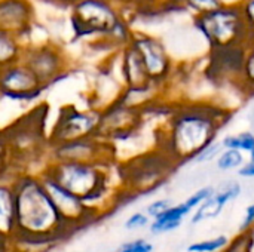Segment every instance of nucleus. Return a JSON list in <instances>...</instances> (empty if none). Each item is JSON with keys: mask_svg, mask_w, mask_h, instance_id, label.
Returning a JSON list of instances; mask_svg holds the SVG:
<instances>
[{"mask_svg": "<svg viewBox=\"0 0 254 252\" xmlns=\"http://www.w3.org/2000/svg\"><path fill=\"white\" fill-rule=\"evenodd\" d=\"M228 111L208 102H190L174 107L159 132V150L176 165L192 162L207 146L214 143L226 125Z\"/></svg>", "mask_w": 254, "mask_h": 252, "instance_id": "1", "label": "nucleus"}, {"mask_svg": "<svg viewBox=\"0 0 254 252\" xmlns=\"http://www.w3.org/2000/svg\"><path fill=\"white\" fill-rule=\"evenodd\" d=\"M12 183L16 202V233L51 236L63 241L71 235L73 230L60 215L43 186L40 174L21 172Z\"/></svg>", "mask_w": 254, "mask_h": 252, "instance_id": "2", "label": "nucleus"}, {"mask_svg": "<svg viewBox=\"0 0 254 252\" xmlns=\"http://www.w3.org/2000/svg\"><path fill=\"white\" fill-rule=\"evenodd\" d=\"M48 105L39 104L4 129L18 172H28V165L40 157L48 159L49 134L46 132Z\"/></svg>", "mask_w": 254, "mask_h": 252, "instance_id": "3", "label": "nucleus"}, {"mask_svg": "<svg viewBox=\"0 0 254 252\" xmlns=\"http://www.w3.org/2000/svg\"><path fill=\"white\" fill-rule=\"evenodd\" d=\"M192 18L193 27L205 40L208 50L247 48L254 39L238 1H225L220 7Z\"/></svg>", "mask_w": 254, "mask_h": 252, "instance_id": "4", "label": "nucleus"}, {"mask_svg": "<svg viewBox=\"0 0 254 252\" xmlns=\"http://www.w3.org/2000/svg\"><path fill=\"white\" fill-rule=\"evenodd\" d=\"M80 196L95 212L110 192L109 166L89 162H48L40 171Z\"/></svg>", "mask_w": 254, "mask_h": 252, "instance_id": "5", "label": "nucleus"}, {"mask_svg": "<svg viewBox=\"0 0 254 252\" xmlns=\"http://www.w3.org/2000/svg\"><path fill=\"white\" fill-rule=\"evenodd\" d=\"M124 16L113 0H76L70 6V24L77 39L103 37Z\"/></svg>", "mask_w": 254, "mask_h": 252, "instance_id": "6", "label": "nucleus"}, {"mask_svg": "<svg viewBox=\"0 0 254 252\" xmlns=\"http://www.w3.org/2000/svg\"><path fill=\"white\" fill-rule=\"evenodd\" d=\"M144 122L146 120L140 108L115 98L100 108L97 137L115 146L118 143H127L140 134Z\"/></svg>", "mask_w": 254, "mask_h": 252, "instance_id": "7", "label": "nucleus"}, {"mask_svg": "<svg viewBox=\"0 0 254 252\" xmlns=\"http://www.w3.org/2000/svg\"><path fill=\"white\" fill-rule=\"evenodd\" d=\"M129 43L140 53L152 83L165 91L176 74V64L164 40L158 36L134 30Z\"/></svg>", "mask_w": 254, "mask_h": 252, "instance_id": "8", "label": "nucleus"}, {"mask_svg": "<svg viewBox=\"0 0 254 252\" xmlns=\"http://www.w3.org/2000/svg\"><path fill=\"white\" fill-rule=\"evenodd\" d=\"M115 156L116 146L94 135L49 146L48 162H89L110 166Z\"/></svg>", "mask_w": 254, "mask_h": 252, "instance_id": "9", "label": "nucleus"}, {"mask_svg": "<svg viewBox=\"0 0 254 252\" xmlns=\"http://www.w3.org/2000/svg\"><path fill=\"white\" fill-rule=\"evenodd\" d=\"M176 163L162 151L146 153L137 156L122 166V178L128 187L137 192H149L156 189L170 174Z\"/></svg>", "mask_w": 254, "mask_h": 252, "instance_id": "10", "label": "nucleus"}, {"mask_svg": "<svg viewBox=\"0 0 254 252\" xmlns=\"http://www.w3.org/2000/svg\"><path fill=\"white\" fill-rule=\"evenodd\" d=\"M21 59L34 71L46 88L65 77L70 67L64 49L51 42L25 45Z\"/></svg>", "mask_w": 254, "mask_h": 252, "instance_id": "11", "label": "nucleus"}, {"mask_svg": "<svg viewBox=\"0 0 254 252\" xmlns=\"http://www.w3.org/2000/svg\"><path fill=\"white\" fill-rule=\"evenodd\" d=\"M100 108H79L76 105H64L60 108L57 120L49 132V146L97 135Z\"/></svg>", "mask_w": 254, "mask_h": 252, "instance_id": "12", "label": "nucleus"}, {"mask_svg": "<svg viewBox=\"0 0 254 252\" xmlns=\"http://www.w3.org/2000/svg\"><path fill=\"white\" fill-rule=\"evenodd\" d=\"M46 89L48 88L22 59L0 67L1 98L15 101H34Z\"/></svg>", "mask_w": 254, "mask_h": 252, "instance_id": "13", "label": "nucleus"}, {"mask_svg": "<svg viewBox=\"0 0 254 252\" xmlns=\"http://www.w3.org/2000/svg\"><path fill=\"white\" fill-rule=\"evenodd\" d=\"M39 174L60 215L73 232L80 229L82 226H85L94 218L95 212L83 202L80 196L63 187L58 181H55L48 174H43V172H39Z\"/></svg>", "mask_w": 254, "mask_h": 252, "instance_id": "14", "label": "nucleus"}, {"mask_svg": "<svg viewBox=\"0 0 254 252\" xmlns=\"http://www.w3.org/2000/svg\"><path fill=\"white\" fill-rule=\"evenodd\" d=\"M246 48H225L208 50L205 77L213 83L235 82L240 85Z\"/></svg>", "mask_w": 254, "mask_h": 252, "instance_id": "15", "label": "nucleus"}, {"mask_svg": "<svg viewBox=\"0 0 254 252\" xmlns=\"http://www.w3.org/2000/svg\"><path fill=\"white\" fill-rule=\"evenodd\" d=\"M34 22L31 0H0V28L25 37Z\"/></svg>", "mask_w": 254, "mask_h": 252, "instance_id": "16", "label": "nucleus"}, {"mask_svg": "<svg viewBox=\"0 0 254 252\" xmlns=\"http://www.w3.org/2000/svg\"><path fill=\"white\" fill-rule=\"evenodd\" d=\"M119 56V71L122 79V86L125 88H147L152 83L144 62L137 52V49L129 43L118 52Z\"/></svg>", "mask_w": 254, "mask_h": 252, "instance_id": "17", "label": "nucleus"}, {"mask_svg": "<svg viewBox=\"0 0 254 252\" xmlns=\"http://www.w3.org/2000/svg\"><path fill=\"white\" fill-rule=\"evenodd\" d=\"M243 193V187L237 181H229L219 190H216L201 206H198L192 214V224H199L207 220L217 218L226 205L237 201Z\"/></svg>", "mask_w": 254, "mask_h": 252, "instance_id": "18", "label": "nucleus"}, {"mask_svg": "<svg viewBox=\"0 0 254 252\" xmlns=\"http://www.w3.org/2000/svg\"><path fill=\"white\" fill-rule=\"evenodd\" d=\"M16 233V202L12 180L0 181V236L10 241Z\"/></svg>", "mask_w": 254, "mask_h": 252, "instance_id": "19", "label": "nucleus"}, {"mask_svg": "<svg viewBox=\"0 0 254 252\" xmlns=\"http://www.w3.org/2000/svg\"><path fill=\"white\" fill-rule=\"evenodd\" d=\"M193 211L186 205V202L171 205L165 212L153 218L149 224V230L152 235H164L168 232H173L179 229L183 223V220L192 214Z\"/></svg>", "mask_w": 254, "mask_h": 252, "instance_id": "20", "label": "nucleus"}, {"mask_svg": "<svg viewBox=\"0 0 254 252\" xmlns=\"http://www.w3.org/2000/svg\"><path fill=\"white\" fill-rule=\"evenodd\" d=\"M25 43L22 37L0 28V67L21 59Z\"/></svg>", "mask_w": 254, "mask_h": 252, "instance_id": "21", "label": "nucleus"}, {"mask_svg": "<svg viewBox=\"0 0 254 252\" xmlns=\"http://www.w3.org/2000/svg\"><path fill=\"white\" fill-rule=\"evenodd\" d=\"M18 174L4 129H0V181L13 180Z\"/></svg>", "mask_w": 254, "mask_h": 252, "instance_id": "22", "label": "nucleus"}, {"mask_svg": "<svg viewBox=\"0 0 254 252\" xmlns=\"http://www.w3.org/2000/svg\"><path fill=\"white\" fill-rule=\"evenodd\" d=\"M249 160V156L240 150L234 149H223L220 154L217 156L216 166L222 172H232V171H240Z\"/></svg>", "mask_w": 254, "mask_h": 252, "instance_id": "23", "label": "nucleus"}, {"mask_svg": "<svg viewBox=\"0 0 254 252\" xmlns=\"http://www.w3.org/2000/svg\"><path fill=\"white\" fill-rule=\"evenodd\" d=\"M240 88L246 95L249 97L254 95V39L246 48Z\"/></svg>", "mask_w": 254, "mask_h": 252, "instance_id": "24", "label": "nucleus"}, {"mask_svg": "<svg viewBox=\"0 0 254 252\" xmlns=\"http://www.w3.org/2000/svg\"><path fill=\"white\" fill-rule=\"evenodd\" d=\"M223 149H234L246 153H252L254 150V131H241L237 134H228L222 140Z\"/></svg>", "mask_w": 254, "mask_h": 252, "instance_id": "25", "label": "nucleus"}, {"mask_svg": "<svg viewBox=\"0 0 254 252\" xmlns=\"http://www.w3.org/2000/svg\"><path fill=\"white\" fill-rule=\"evenodd\" d=\"M228 247H229V238L225 235H219L211 239H204L190 244L188 247V252H222Z\"/></svg>", "mask_w": 254, "mask_h": 252, "instance_id": "26", "label": "nucleus"}, {"mask_svg": "<svg viewBox=\"0 0 254 252\" xmlns=\"http://www.w3.org/2000/svg\"><path fill=\"white\" fill-rule=\"evenodd\" d=\"M223 3L225 0H182V9L192 16H198L220 7Z\"/></svg>", "mask_w": 254, "mask_h": 252, "instance_id": "27", "label": "nucleus"}, {"mask_svg": "<svg viewBox=\"0 0 254 252\" xmlns=\"http://www.w3.org/2000/svg\"><path fill=\"white\" fill-rule=\"evenodd\" d=\"M223 150V146H222V141L220 140H216L214 143H211L210 146H207L205 149H202L195 157L192 162L195 163H208V162H213L217 159V156L220 154V151Z\"/></svg>", "mask_w": 254, "mask_h": 252, "instance_id": "28", "label": "nucleus"}, {"mask_svg": "<svg viewBox=\"0 0 254 252\" xmlns=\"http://www.w3.org/2000/svg\"><path fill=\"white\" fill-rule=\"evenodd\" d=\"M216 192V189L214 187H211V186H205V187H201V189H198L196 192H193L185 202H186V205L192 209V211H195L198 206H201L213 193Z\"/></svg>", "mask_w": 254, "mask_h": 252, "instance_id": "29", "label": "nucleus"}, {"mask_svg": "<svg viewBox=\"0 0 254 252\" xmlns=\"http://www.w3.org/2000/svg\"><path fill=\"white\" fill-rule=\"evenodd\" d=\"M115 252H153V245L146 239H132L122 244Z\"/></svg>", "mask_w": 254, "mask_h": 252, "instance_id": "30", "label": "nucleus"}, {"mask_svg": "<svg viewBox=\"0 0 254 252\" xmlns=\"http://www.w3.org/2000/svg\"><path fill=\"white\" fill-rule=\"evenodd\" d=\"M152 218L146 212H134L125 220V229L127 230H140L144 227H149Z\"/></svg>", "mask_w": 254, "mask_h": 252, "instance_id": "31", "label": "nucleus"}, {"mask_svg": "<svg viewBox=\"0 0 254 252\" xmlns=\"http://www.w3.org/2000/svg\"><path fill=\"white\" fill-rule=\"evenodd\" d=\"M171 205H173L171 199H156L146 206V214L153 220L158 215H161L162 212H165Z\"/></svg>", "mask_w": 254, "mask_h": 252, "instance_id": "32", "label": "nucleus"}, {"mask_svg": "<svg viewBox=\"0 0 254 252\" xmlns=\"http://www.w3.org/2000/svg\"><path fill=\"white\" fill-rule=\"evenodd\" d=\"M240 7L243 10V15L254 34V0H240Z\"/></svg>", "mask_w": 254, "mask_h": 252, "instance_id": "33", "label": "nucleus"}, {"mask_svg": "<svg viewBox=\"0 0 254 252\" xmlns=\"http://www.w3.org/2000/svg\"><path fill=\"white\" fill-rule=\"evenodd\" d=\"M254 226V203L249 205L246 208V214H244V220L240 226V230L241 232H249L252 227Z\"/></svg>", "mask_w": 254, "mask_h": 252, "instance_id": "34", "label": "nucleus"}, {"mask_svg": "<svg viewBox=\"0 0 254 252\" xmlns=\"http://www.w3.org/2000/svg\"><path fill=\"white\" fill-rule=\"evenodd\" d=\"M238 175L243 177V178H254V163L253 162H249L238 171Z\"/></svg>", "mask_w": 254, "mask_h": 252, "instance_id": "35", "label": "nucleus"}, {"mask_svg": "<svg viewBox=\"0 0 254 252\" xmlns=\"http://www.w3.org/2000/svg\"><path fill=\"white\" fill-rule=\"evenodd\" d=\"M162 4L171 10H183L182 9V0H161Z\"/></svg>", "mask_w": 254, "mask_h": 252, "instance_id": "36", "label": "nucleus"}, {"mask_svg": "<svg viewBox=\"0 0 254 252\" xmlns=\"http://www.w3.org/2000/svg\"><path fill=\"white\" fill-rule=\"evenodd\" d=\"M43 3H54L57 6H67L70 7L71 6V1L70 0H42Z\"/></svg>", "mask_w": 254, "mask_h": 252, "instance_id": "37", "label": "nucleus"}, {"mask_svg": "<svg viewBox=\"0 0 254 252\" xmlns=\"http://www.w3.org/2000/svg\"><path fill=\"white\" fill-rule=\"evenodd\" d=\"M9 244V241H6L3 236H0V247H4V245H7Z\"/></svg>", "mask_w": 254, "mask_h": 252, "instance_id": "38", "label": "nucleus"}, {"mask_svg": "<svg viewBox=\"0 0 254 252\" xmlns=\"http://www.w3.org/2000/svg\"><path fill=\"white\" fill-rule=\"evenodd\" d=\"M249 162H253L254 163V150L252 153H249Z\"/></svg>", "mask_w": 254, "mask_h": 252, "instance_id": "39", "label": "nucleus"}, {"mask_svg": "<svg viewBox=\"0 0 254 252\" xmlns=\"http://www.w3.org/2000/svg\"><path fill=\"white\" fill-rule=\"evenodd\" d=\"M0 252H10L9 251V247L4 245V247H0Z\"/></svg>", "mask_w": 254, "mask_h": 252, "instance_id": "40", "label": "nucleus"}, {"mask_svg": "<svg viewBox=\"0 0 254 252\" xmlns=\"http://www.w3.org/2000/svg\"><path fill=\"white\" fill-rule=\"evenodd\" d=\"M252 120H253V126H254V108H253V116H252Z\"/></svg>", "mask_w": 254, "mask_h": 252, "instance_id": "41", "label": "nucleus"}, {"mask_svg": "<svg viewBox=\"0 0 254 252\" xmlns=\"http://www.w3.org/2000/svg\"><path fill=\"white\" fill-rule=\"evenodd\" d=\"M70 1H71V3H73V1H76V0H70Z\"/></svg>", "mask_w": 254, "mask_h": 252, "instance_id": "42", "label": "nucleus"}, {"mask_svg": "<svg viewBox=\"0 0 254 252\" xmlns=\"http://www.w3.org/2000/svg\"><path fill=\"white\" fill-rule=\"evenodd\" d=\"M0 100H1V95H0Z\"/></svg>", "mask_w": 254, "mask_h": 252, "instance_id": "43", "label": "nucleus"}]
</instances>
